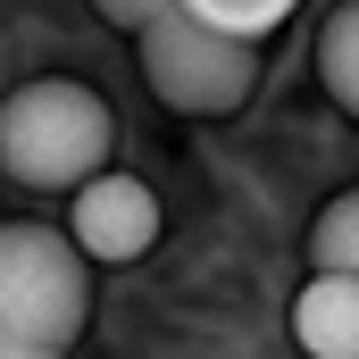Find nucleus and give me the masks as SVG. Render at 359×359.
Masks as SVG:
<instances>
[{"label":"nucleus","instance_id":"f257e3e1","mask_svg":"<svg viewBox=\"0 0 359 359\" xmlns=\"http://www.w3.org/2000/svg\"><path fill=\"white\" fill-rule=\"evenodd\" d=\"M109 142H117V117L109 100L76 76H34L0 100V168L34 192H84L109 176Z\"/></svg>","mask_w":359,"mask_h":359},{"label":"nucleus","instance_id":"f03ea898","mask_svg":"<svg viewBox=\"0 0 359 359\" xmlns=\"http://www.w3.org/2000/svg\"><path fill=\"white\" fill-rule=\"evenodd\" d=\"M109 25L134 34L151 92L168 109H184V117H226V109H243L251 84H259V50L209 34L184 0H109Z\"/></svg>","mask_w":359,"mask_h":359},{"label":"nucleus","instance_id":"7ed1b4c3","mask_svg":"<svg viewBox=\"0 0 359 359\" xmlns=\"http://www.w3.org/2000/svg\"><path fill=\"white\" fill-rule=\"evenodd\" d=\"M92 318V259L67 226H0V343L67 351Z\"/></svg>","mask_w":359,"mask_h":359},{"label":"nucleus","instance_id":"20e7f679","mask_svg":"<svg viewBox=\"0 0 359 359\" xmlns=\"http://www.w3.org/2000/svg\"><path fill=\"white\" fill-rule=\"evenodd\" d=\"M67 234H76V251H84L92 268H126V259H142L151 243H159V192L142 176H109L84 184L76 201H67Z\"/></svg>","mask_w":359,"mask_h":359},{"label":"nucleus","instance_id":"39448f33","mask_svg":"<svg viewBox=\"0 0 359 359\" xmlns=\"http://www.w3.org/2000/svg\"><path fill=\"white\" fill-rule=\"evenodd\" d=\"M292 343L309 359H359V276H309L301 284Z\"/></svg>","mask_w":359,"mask_h":359},{"label":"nucleus","instance_id":"423d86ee","mask_svg":"<svg viewBox=\"0 0 359 359\" xmlns=\"http://www.w3.org/2000/svg\"><path fill=\"white\" fill-rule=\"evenodd\" d=\"M318 84L334 92V109L359 117V0L318 25Z\"/></svg>","mask_w":359,"mask_h":359},{"label":"nucleus","instance_id":"0eeeda50","mask_svg":"<svg viewBox=\"0 0 359 359\" xmlns=\"http://www.w3.org/2000/svg\"><path fill=\"white\" fill-rule=\"evenodd\" d=\"M209 34H226V42H243V50H259L268 34L292 25V0H184Z\"/></svg>","mask_w":359,"mask_h":359},{"label":"nucleus","instance_id":"6e6552de","mask_svg":"<svg viewBox=\"0 0 359 359\" xmlns=\"http://www.w3.org/2000/svg\"><path fill=\"white\" fill-rule=\"evenodd\" d=\"M309 268L318 276H359V192H334L309 226Z\"/></svg>","mask_w":359,"mask_h":359},{"label":"nucleus","instance_id":"1a4fd4ad","mask_svg":"<svg viewBox=\"0 0 359 359\" xmlns=\"http://www.w3.org/2000/svg\"><path fill=\"white\" fill-rule=\"evenodd\" d=\"M0 359H67V351H34V343H0Z\"/></svg>","mask_w":359,"mask_h":359}]
</instances>
